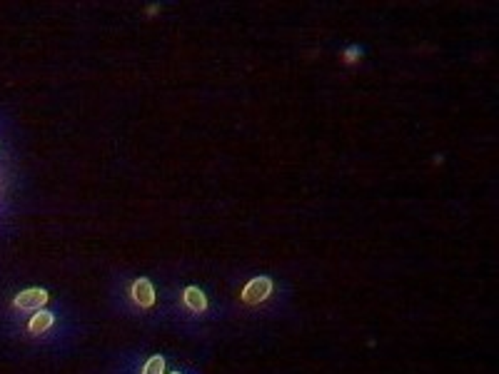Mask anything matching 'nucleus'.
Returning <instances> with one entry per match:
<instances>
[{
	"label": "nucleus",
	"mask_w": 499,
	"mask_h": 374,
	"mask_svg": "<svg viewBox=\"0 0 499 374\" xmlns=\"http://www.w3.org/2000/svg\"><path fill=\"white\" fill-rule=\"evenodd\" d=\"M272 289H275V282H272V277H267V275H260V277H253L250 282L242 287V295L240 300L245 302V305H260V302H265L267 297L272 295Z\"/></svg>",
	"instance_id": "f257e3e1"
},
{
	"label": "nucleus",
	"mask_w": 499,
	"mask_h": 374,
	"mask_svg": "<svg viewBox=\"0 0 499 374\" xmlns=\"http://www.w3.org/2000/svg\"><path fill=\"white\" fill-rule=\"evenodd\" d=\"M50 295H48V289L43 287H28L23 292H17L15 300H13V307L15 310H23V312H38L48 305Z\"/></svg>",
	"instance_id": "f03ea898"
},
{
	"label": "nucleus",
	"mask_w": 499,
	"mask_h": 374,
	"mask_svg": "<svg viewBox=\"0 0 499 374\" xmlns=\"http://www.w3.org/2000/svg\"><path fill=\"white\" fill-rule=\"evenodd\" d=\"M130 297L140 310H150V307L155 305V287H153V282L148 277H138L130 287Z\"/></svg>",
	"instance_id": "7ed1b4c3"
},
{
	"label": "nucleus",
	"mask_w": 499,
	"mask_h": 374,
	"mask_svg": "<svg viewBox=\"0 0 499 374\" xmlns=\"http://www.w3.org/2000/svg\"><path fill=\"white\" fill-rule=\"evenodd\" d=\"M52 324H55V314H52L50 310H38V312H33V317L28 319V332L33 337H41V335H45Z\"/></svg>",
	"instance_id": "20e7f679"
},
{
	"label": "nucleus",
	"mask_w": 499,
	"mask_h": 374,
	"mask_svg": "<svg viewBox=\"0 0 499 374\" xmlns=\"http://www.w3.org/2000/svg\"><path fill=\"white\" fill-rule=\"evenodd\" d=\"M183 305L188 307L192 314H202L207 310V297L200 287H185L183 292Z\"/></svg>",
	"instance_id": "39448f33"
},
{
	"label": "nucleus",
	"mask_w": 499,
	"mask_h": 374,
	"mask_svg": "<svg viewBox=\"0 0 499 374\" xmlns=\"http://www.w3.org/2000/svg\"><path fill=\"white\" fill-rule=\"evenodd\" d=\"M143 374H165V357H160V354H153V357L145 362Z\"/></svg>",
	"instance_id": "423d86ee"
},
{
	"label": "nucleus",
	"mask_w": 499,
	"mask_h": 374,
	"mask_svg": "<svg viewBox=\"0 0 499 374\" xmlns=\"http://www.w3.org/2000/svg\"><path fill=\"white\" fill-rule=\"evenodd\" d=\"M357 55H362V50H360V48H357V46H352L350 48V50H347V53H344V57H347V60H357Z\"/></svg>",
	"instance_id": "0eeeda50"
},
{
	"label": "nucleus",
	"mask_w": 499,
	"mask_h": 374,
	"mask_svg": "<svg viewBox=\"0 0 499 374\" xmlns=\"http://www.w3.org/2000/svg\"><path fill=\"white\" fill-rule=\"evenodd\" d=\"M172 374H180V372H172Z\"/></svg>",
	"instance_id": "6e6552de"
}]
</instances>
